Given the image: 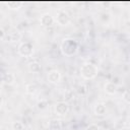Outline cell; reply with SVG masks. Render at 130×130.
<instances>
[{
  "instance_id": "cell-2",
  "label": "cell",
  "mask_w": 130,
  "mask_h": 130,
  "mask_svg": "<svg viewBox=\"0 0 130 130\" xmlns=\"http://www.w3.org/2000/svg\"><path fill=\"white\" fill-rule=\"evenodd\" d=\"M99 72V68L91 62H85L80 67V74L84 79H93Z\"/></svg>"
},
{
  "instance_id": "cell-13",
  "label": "cell",
  "mask_w": 130,
  "mask_h": 130,
  "mask_svg": "<svg viewBox=\"0 0 130 130\" xmlns=\"http://www.w3.org/2000/svg\"><path fill=\"white\" fill-rule=\"evenodd\" d=\"M27 68H28V70H29L30 72H32V73H39V72L41 71V69H42L41 64H40L38 61H32V62L28 63Z\"/></svg>"
},
{
  "instance_id": "cell-4",
  "label": "cell",
  "mask_w": 130,
  "mask_h": 130,
  "mask_svg": "<svg viewBox=\"0 0 130 130\" xmlns=\"http://www.w3.org/2000/svg\"><path fill=\"white\" fill-rule=\"evenodd\" d=\"M70 20H71V18H70L69 14L65 10L60 9L57 12V14H56V21H57V23L59 25H67L70 22Z\"/></svg>"
},
{
  "instance_id": "cell-11",
  "label": "cell",
  "mask_w": 130,
  "mask_h": 130,
  "mask_svg": "<svg viewBox=\"0 0 130 130\" xmlns=\"http://www.w3.org/2000/svg\"><path fill=\"white\" fill-rule=\"evenodd\" d=\"M93 112L96 116H104L107 113V107L104 103H98L93 108Z\"/></svg>"
},
{
  "instance_id": "cell-21",
  "label": "cell",
  "mask_w": 130,
  "mask_h": 130,
  "mask_svg": "<svg viewBox=\"0 0 130 130\" xmlns=\"http://www.w3.org/2000/svg\"><path fill=\"white\" fill-rule=\"evenodd\" d=\"M5 35H6L5 30H4L2 27H0V40H3V39L5 38Z\"/></svg>"
},
{
  "instance_id": "cell-12",
  "label": "cell",
  "mask_w": 130,
  "mask_h": 130,
  "mask_svg": "<svg viewBox=\"0 0 130 130\" xmlns=\"http://www.w3.org/2000/svg\"><path fill=\"white\" fill-rule=\"evenodd\" d=\"M49 130H61L62 129V123L59 119H52L49 122Z\"/></svg>"
},
{
  "instance_id": "cell-10",
  "label": "cell",
  "mask_w": 130,
  "mask_h": 130,
  "mask_svg": "<svg viewBox=\"0 0 130 130\" xmlns=\"http://www.w3.org/2000/svg\"><path fill=\"white\" fill-rule=\"evenodd\" d=\"M1 81H2L4 84H8V85L13 84L14 81H15V76H14V74L11 73V72H6V73H4V74L1 76Z\"/></svg>"
},
{
  "instance_id": "cell-14",
  "label": "cell",
  "mask_w": 130,
  "mask_h": 130,
  "mask_svg": "<svg viewBox=\"0 0 130 130\" xmlns=\"http://www.w3.org/2000/svg\"><path fill=\"white\" fill-rule=\"evenodd\" d=\"M25 91L28 94H34L37 91V85L35 83H28L25 85Z\"/></svg>"
},
{
  "instance_id": "cell-8",
  "label": "cell",
  "mask_w": 130,
  "mask_h": 130,
  "mask_svg": "<svg viewBox=\"0 0 130 130\" xmlns=\"http://www.w3.org/2000/svg\"><path fill=\"white\" fill-rule=\"evenodd\" d=\"M40 22L43 26H51L54 23V17L50 13H44L40 17Z\"/></svg>"
},
{
  "instance_id": "cell-19",
  "label": "cell",
  "mask_w": 130,
  "mask_h": 130,
  "mask_svg": "<svg viewBox=\"0 0 130 130\" xmlns=\"http://www.w3.org/2000/svg\"><path fill=\"white\" fill-rule=\"evenodd\" d=\"M86 130H100V126L94 123H91L86 127Z\"/></svg>"
},
{
  "instance_id": "cell-9",
  "label": "cell",
  "mask_w": 130,
  "mask_h": 130,
  "mask_svg": "<svg viewBox=\"0 0 130 130\" xmlns=\"http://www.w3.org/2000/svg\"><path fill=\"white\" fill-rule=\"evenodd\" d=\"M104 88H105L106 93L111 94V95H112V94H115V93L118 91V85H117L115 82H113V81H108V82H106Z\"/></svg>"
},
{
  "instance_id": "cell-6",
  "label": "cell",
  "mask_w": 130,
  "mask_h": 130,
  "mask_svg": "<svg viewBox=\"0 0 130 130\" xmlns=\"http://www.w3.org/2000/svg\"><path fill=\"white\" fill-rule=\"evenodd\" d=\"M55 112L60 116L66 115L69 112V105L67 104V102H58L55 105Z\"/></svg>"
},
{
  "instance_id": "cell-1",
  "label": "cell",
  "mask_w": 130,
  "mask_h": 130,
  "mask_svg": "<svg viewBox=\"0 0 130 130\" xmlns=\"http://www.w3.org/2000/svg\"><path fill=\"white\" fill-rule=\"evenodd\" d=\"M60 50L62 54L66 57L74 56L78 52V43L72 38H66L62 41L60 45Z\"/></svg>"
},
{
  "instance_id": "cell-17",
  "label": "cell",
  "mask_w": 130,
  "mask_h": 130,
  "mask_svg": "<svg viewBox=\"0 0 130 130\" xmlns=\"http://www.w3.org/2000/svg\"><path fill=\"white\" fill-rule=\"evenodd\" d=\"M76 91L78 94H81V95H84L86 92H87V87L84 85V84H79L76 88Z\"/></svg>"
},
{
  "instance_id": "cell-20",
  "label": "cell",
  "mask_w": 130,
  "mask_h": 130,
  "mask_svg": "<svg viewBox=\"0 0 130 130\" xmlns=\"http://www.w3.org/2000/svg\"><path fill=\"white\" fill-rule=\"evenodd\" d=\"M64 96H65L66 101H69V100H71V98H72V91H71V90H67V91H65V94H64Z\"/></svg>"
},
{
  "instance_id": "cell-16",
  "label": "cell",
  "mask_w": 130,
  "mask_h": 130,
  "mask_svg": "<svg viewBox=\"0 0 130 130\" xmlns=\"http://www.w3.org/2000/svg\"><path fill=\"white\" fill-rule=\"evenodd\" d=\"M11 126H12L13 130H23L24 129V125L20 121H14Z\"/></svg>"
},
{
  "instance_id": "cell-22",
  "label": "cell",
  "mask_w": 130,
  "mask_h": 130,
  "mask_svg": "<svg viewBox=\"0 0 130 130\" xmlns=\"http://www.w3.org/2000/svg\"><path fill=\"white\" fill-rule=\"evenodd\" d=\"M2 105H3V95L0 94V108L2 107Z\"/></svg>"
},
{
  "instance_id": "cell-7",
  "label": "cell",
  "mask_w": 130,
  "mask_h": 130,
  "mask_svg": "<svg viewBox=\"0 0 130 130\" xmlns=\"http://www.w3.org/2000/svg\"><path fill=\"white\" fill-rule=\"evenodd\" d=\"M47 78H48V81L51 83H58L61 80V73L57 69H53L49 71Z\"/></svg>"
},
{
  "instance_id": "cell-23",
  "label": "cell",
  "mask_w": 130,
  "mask_h": 130,
  "mask_svg": "<svg viewBox=\"0 0 130 130\" xmlns=\"http://www.w3.org/2000/svg\"><path fill=\"white\" fill-rule=\"evenodd\" d=\"M35 130H39V129H35Z\"/></svg>"
},
{
  "instance_id": "cell-18",
  "label": "cell",
  "mask_w": 130,
  "mask_h": 130,
  "mask_svg": "<svg viewBox=\"0 0 130 130\" xmlns=\"http://www.w3.org/2000/svg\"><path fill=\"white\" fill-rule=\"evenodd\" d=\"M130 95H129V91H128V89H126L123 93H122V98H123V100L126 102V104H129L130 103V98H129Z\"/></svg>"
},
{
  "instance_id": "cell-5",
  "label": "cell",
  "mask_w": 130,
  "mask_h": 130,
  "mask_svg": "<svg viewBox=\"0 0 130 130\" xmlns=\"http://www.w3.org/2000/svg\"><path fill=\"white\" fill-rule=\"evenodd\" d=\"M5 38L8 42L15 43V42H18L21 39V32L16 28H11L7 32V35H5Z\"/></svg>"
},
{
  "instance_id": "cell-3",
  "label": "cell",
  "mask_w": 130,
  "mask_h": 130,
  "mask_svg": "<svg viewBox=\"0 0 130 130\" xmlns=\"http://www.w3.org/2000/svg\"><path fill=\"white\" fill-rule=\"evenodd\" d=\"M17 51L20 56L28 58V57L32 56V54H34V46L29 42H23L18 46Z\"/></svg>"
},
{
  "instance_id": "cell-24",
  "label": "cell",
  "mask_w": 130,
  "mask_h": 130,
  "mask_svg": "<svg viewBox=\"0 0 130 130\" xmlns=\"http://www.w3.org/2000/svg\"><path fill=\"white\" fill-rule=\"evenodd\" d=\"M0 130H2V129H1V128H0Z\"/></svg>"
},
{
  "instance_id": "cell-15",
  "label": "cell",
  "mask_w": 130,
  "mask_h": 130,
  "mask_svg": "<svg viewBox=\"0 0 130 130\" xmlns=\"http://www.w3.org/2000/svg\"><path fill=\"white\" fill-rule=\"evenodd\" d=\"M48 105H49L48 100L42 99V100H40V101L37 103V108H38L39 110H45V109L48 107Z\"/></svg>"
}]
</instances>
